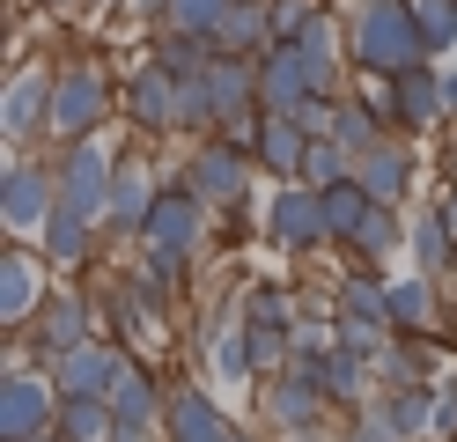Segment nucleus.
Returning a JSON list of instances; mask_svg holds the SVG:
<instances>
[{"label":"nucleus","mask_w":457,"mask_h":442,"mask_svg":"<svg viewBox=\"0 0 457 442\" xmlns=\"http://www.w3.org/2000/svg\"><path fill=\"white\" fill-rule=\"evenodd\" d=\"M347 59H354V74H406L420 67V59H436L420 45V22L406 0H347Z\"/></svg>","instance_id":"f257e3e1"},{"label":"nucleus","mask_w":457,"mask_h":442,"mask_svg":"<svg viewBox=\"0 0 457 442\" xmlns=\"http://www.w3.org/2000/svg\"><path fill=\"white\" fill-rule=\"evenodd\" d=\"M207 214H214V206L199 199V192L185 185V177H162L155 214H148V229H140V251H148L155 265H170L178 280H192L199 251H207Z\"/></svg>","instance_id":"f03ea898"},{"label":"nucleus","mask_w":457,"mask_h":442,"mask_svg":"<svg viewBox=\"0 0 457 442\" xmlns=\"http://www.w3.org/2000/svg\"><path fill=\"white\" fill-rule=\"evenodd\" d=\"M111 111H119V96H111L104 67H89V59L52 67V140H60V147L96 140V133L111 126Z\"/></svg>","instance_id":"7ed1b4c3"},{"label":"nucleus","mask_w":457,"mask_h":442,"mask_svg":"<svg viewBox=\"0 0 457 442\" xmlns=\"http://www.w3.org/2000/svg\"><path fill=\"white\" fill-rule=\"evenodd\" d=\"M178 177L214 206V214H228V206H251V177H259V155H251V147H228L221 133H199L192 163H185Z\"/></svg>","instance_id":"20e7f679"},{"label":"nucleus","mask_w":457,"mask_h":442,"mask_svg":"<svg viewBox=\"0 0 457 442\" xmlns=\"http://www.w3.org/2000/svg\"><path fill=\"white\" fill-rule=\"evenodd\" d=\"M266 244L288 251V258H318V251H332V229H325V199H318V185H273V199H266Z\"/></svg>","instance_id":"39448f33"},{"label":"nucleus","mask_w":457,"mask_h":442,"mask_svg":"<svg viewBox=\"0 0 457 442\" xmlns=\"http://www.w3.org/2000/svg\"><path fill=\"white\" fill-rule=\"evenodd\" d=\"M52 177H60V206H74V214H89V221H111V185H119V163H111L104 133L60 147Z\"/></svg>","instance_id":"423d86ee"},{"label":"nucleus","mask_w":457,"mask_h":442,"mask_svg":"<svg viewBox=\"0 0 457 442\" xmlns=\"http://www.w3.org/2000/svg\"><path fill=\"white\" fill-rule=\"evenodd\" d=\"M45 251L37 244H22V236H8V244H0V332H8V339H22V332H30V317L45 310Z\"/></svg>","instance_id":"0eeeda50"},{"label":"nucleus","mask_w":457,"mask_h":442,"mask_svg":"<svg viewBox=\"0 0 457 442\" xmlns=\"http://www.w3.org/2000/svg\"><path fill=\"white\" fill-rule=\"evenodd\" d=\"M60 428V391L45 369H8L0 376V442H37Z\"/></svg>","instance_id":"6e6552de"},{"label":"nucleus","mask_w":457,"mask_h":442,"mask_svg":"<svg viewBox=\"0 0 457 442\" xmlns=\"http://www.w3.org/2000/svg\"><path fill=\"white\" fill-rule=\"evenodd\" d=\"M119 104H126V118L140 133H185V81L178 74H162L155 59H140V67L126 74V88H119Z\"/></svg>","instance_id":"1a4fd4ad"},{"label":"nucleus","mask_w":457,"mask_h":442,"mask_svg":"<svg viewBox=\"0 0 457 442\" xmlns=\"http://www.w3.org/2000/svg\"><path fill=\"white\" fill-rule=\"evenodd\" d=\"M237 435V421L221 413V398L207 391V383L178 376L170 383V405H162V442H228Z\"/></svg>","instance_id":"9d476101"},{"label":"nucleus","mask_w":457,"mask_h":442,"mask_svg":"<svg viewBox=\"0 0 457 442\" xmlns=\"http://www.w3.org/2000/svg\"><path fill=\"white\" fill-rule=\"evenodd\" d=\"M52 206H60V177L52 170H37V163L0 170V221H8V236H37Z\"/></svg>","instance_id":"9b49d317"},{"label":"nucleus","mask_w":457,"mask_h":442,"mask_svg":"<svg viewBox=\"0 0 457 442\" xmlns=\"http://www.w3.org/2000/svg\"><path fill=\"white\" fill-rule=\"evenodd\" d=\"M104 398H111V413L119 421H133V428H162V405H170V383L140 362L133 346H119V369H111V383H104Z\"/></svg>","instance_id":"f8f14e48"},{"label":"nucleus","mask_w":457,"mask_h":442,"mask_svg":"<svg viewBox=\"0 0 457 442\" xmlns=\"http://www.w3.org/2000/svg\"><path fill=\"white\" fill-rule=\"evenodd\" d=\"M0 133L15 147L52 140V67H22L8 81V96H0Z\"/></svg>","instance_id":"ddd939ff"},{"label":"nucleus","mask_w":457,"mask_h":442,"mask_svg":"<svg viewBox=\"0 0 457 442\" xmlns=\"http://www.w3.org/2000/svg\"><path fill=\"white\" fill-rule=\"evenodd\" d=\"M354 177H361V192L377 199V206H406V199H413V177H420L413 133H391L384 147H369V155L354 163Z\"/></svg>","instance_id":"4468645a"},{"label":"nucleus","mask_w":457,"mask_h":442,"mask_svg":"<svg viewBox=\"0 0 457 442\" xmlns=\"http://www.w3.org/2000/svg\"><path fill=\"white\" fill-rule=\"evenodd\" d=\"M398 81V111H391V126L398 133H436V126H450V96H443V67L436 59H420V67H406V74H391Z\"/></svg>","instance_id":"2eb2a0df"},{"label":"nucleus","mask_w":457,"mask_h":442,"mask_svg":"<svg viewBox=\"0 0 457 442\" xmlns=\"http://www.w3.org/2000/svg\"><path fill=\"white\" fill-rule=\"evenodd\" d=\"M259 413H266L280 435H295V428H325L339 405L318 391V383H303V376H288V369H280V376H266V383H259Z\"/></svg>","instance_id":"dca6fc26"},{"label":"nucleus","mask_w":457,"mask_h":442,"mask_svg":"<svg viewBox=\"0 0 457 442\" xmlns=\"http://www.w3.org/2000/svg\"><path fill=\"white\" fill-rule=\"evenodd\" d=\"M111 369H119V339H81V346H67V354L45 362V376H52L60 398H104Z\"/></svg>","instance_id":"f3484780"},{"label":"nucleus","mask_w":457,"mask_h":442,"mask_svg":"<svg viewBox=\"0 0 457 442\" xmlns=\"http://www.w3.org/2000/svg\"><path fill=\"white\" fill-rule=\"evenodd\" d=\"M310 96H318V81H310L303 45H295V38L266 45V52H259V104H266V111H295V104H310Z\"/></svg>","instance_id":"a211bd4d"},{"label":"nucleus","mask_w":457,"mask_h":442,"mask_svg":"<svg viewBox=\"0 0 457 442\" xmlns=\"http://www.w3.org/2000/svg\"><path fill=\"white\" fill-rule=\"evenodd\" d=\"M406 236H413V214H406V206H369V221L354 229V244H339V273H347V265L384 273V265L406 251Z\"/></svg>","instance_id":"6ab92c4d"},{"label":"nucleus","mask_w":457,"mask_h":442,"mask_svg":"<svg viewBox=\"0 0 457 442\" xmlns=\"http://www.w3.org/2000/svg\"><path fill=\"white\" fill-rule=\"evenodd\" d=\"M436 391H443V383H413V391H377L361 413H369V421H377L391 442H428V435H436Z\"/></svg>","instance_id":"aec40b11"},{"label":"nucleus","mask_w":457,"mask_h":442,"mask_svg":"<svg viewBox=\"0 0 457 442\" xmlns=\"http://www.w3.org/2000/svg\"><path fill=\"white\" fill-rule=\"evenodd\" d=\"M443 317H450V295L428 280V273L391 280V332H398V339H436Z\"/></svg>","instance_id":"412c9836"},{"label":"nucleus","mask_w":457,"mask_h":442,"mask_svg":"<svg viewBox=\"0 0 457 442\" xmlns=\"http://www.w3.org/2000/svg\"><path fill=\"white\" fill-rule=\"evenodd\" d=\"M155 192H162V177H155L148 163L119 155V185H111V221H104V236H133V244H140V229H148V214H155Z\"/></svg>","instance_id":"4be33fe9"},{"label":"nucleus","mask_w":457,"mask_h":442,"mask_svg":"<svg viewBox=\"0 0 457 442\" xmlns=\"http://www.w3.org/2000/svg\"><path fill=\"white\" fill-rule=\"evenodd\" d=\"M37 251L60 265V273H74V265H89V258L104 251V221L74 214V206H52V214H45V229H37Z\"/></svg>","instance_id":"5701e85b"},{"label":"nucleus","mask_w":457,"mask_h":442,"mask_svg":"<svg viewBox=\"0 0 457 442\" xmlns=\"http://www.w3.org/2000/svg\"><path fill=\"white\" fill-rule=\"evenodd\" d=\"M303 163H310V133L295 126V111H266L259 177H273V185H303Z\"/></svg>","instance_id":"b1692460"},{"label":"nucleus","mask_w":457,"mask_h":442,"mask_svg":"<svg viewBox=\"0 0 457 442\" xmlns=\"http://www.w3.org/2000/svg\"><path fill=\"white\" fill-rule=\"evenodd\" d=\"M207 96H214V133L237 111H259V59H251V52H221L207 67Z\"/></svg>","instance_id":"393cba45"},{"label":"nucleus","mask_w":457,"mask_h":442,"mask_svg":"<svg viewBox=\"0 0 457 442\" xmlns=\"http://www.w3.org/2000/svg\"><path fill=\"white\" fill-rule=\"evenodd\" d=\"M406 251H413V273H428V280L457 273V229L443 221V206H413V236H406Z\"/></svg>","instance_id":"a878e982"},{"label":"nucleus","mask_w":457,"mask_h":442,"mask_svg":"<svg viewBox=\"0 0 457 442\" xmlns=\"http://www.w3.org/2000/svg\"><path fill=\"white\" fill-rule=\"evenodd\" d=\"M436 354L443 339H391L377 354V391H413V383H436Z\"/></svg>","instance_id":"bb28decb"},{"label":"nucleus","mask_w":457,"mask_h":442,"mask_svg":"<svg viewBox=\"0 0 457 442\" xmlns=\"http://www.w3.org/2000/svg\"><path fill=\"white\" fill-rule=\"evenodd\" d=\"M266 45H273V0H237L221 15V29H214V52H251L259 59Z\"/></svg>","instance_id":"cd10ccee"},{"label":"nucleus","mask_w":457,"mask_h":442,"mask_svg":"<svg viewBox=\"0 0 457 442\" xmlns=\"http://www.w3.org/2000/svg\"><path fill=\"white\" fill-rule=\"evenodd\" d=\"M148 59H155V67L162 74H178V81H199V74H207L214 67V45L207 38H192V29H155V45H148Z\"/></svg>","instance_id":"c85d7f7f"},{"label":"nucleus","mask_w":457,"mask_h":442,"mask_svg":"<svg viewBox=\"0 0 457 442\" xmlns=\"http://www.w3.org/2000/svg\"><path fill=\"white\" fill-rule=\"evenodd\" d=\"M244 324H266V332H295L303 324V295L280 280H244Z\"/></svg>","instance_id":"c756f323"},{"label":"nucleus","mask_w":457,"mask_h":442,"mask_svg":"<svg viewBox=\"0 0 457 442\" xmlns=\"http://www.w3.org/2000/svg\"><path fill=\"white\" fill-rule=\"evenodd\" d=\"M332 140H339V147H347V155L361 163L369 147H384V140H391V118H384L377 104H361L354 88H347V96H339V126H332Z\"/></svg>","instance_id":"7c9ffc66"},{"label":"nucleus","mask_w":457,"mask_h":442,"mask_svg":"<svg viewBox=\"0 0 457 442\" xmlns=\"http://www.w3.org/2000/svg\"><path fill=\"white\" fill-rule=\"evenodd\" d=\"M318 199H325V229H332V244H354V229L369 221V206H377V199L361 192V177H339V185H325Z\"/></svg>","instance_id":"2f4dec72"},{"label":"nucleus","mask_w":457,"mask_h":442,"mask_svg":"<svg viewBox=\"0 0 457 442\" xmlns=\"http://www.w3.org/2000/svg\"><path fill=\"white\" fill-rule=\"evenodd\" d=\"M60 435L67 442H111L119 413H111V398H60Z\"/></svg>","instance_id":"473e14b6"},{"label":"nucleus","mask_w":457,"mask_h":442,"mask_svg":"<svg viewBox=\"0 0 457 442\" xmlns=\"http://www.w3.org/2000/svg\"><path fill=\"white\" fill-rule=\"evenodd\" d=\"M406 8H413V22H420V45L428 52H457V0H406Z\"/></svg>","instance_id":"72a5a7b5"},{"label":"nucleus","mask_w":457,"mask_h":442,"mask_svg":"<svg viewBox=\"0 0 457 442\" xmlns=\"http://www.w3.org/2000/svg\"><path fill=\"white\" fill-rule=\"evenodd\" d=\"M228 8H237V0H170V15H162L155 29H192V38H207V45H214V29H221Z\"/></svg>","instance_id":"f704fd0d"},{"label":"nucleus","mask_w":457,"mask_h":442,"mask_svg":"<svg viewBox=\"0 0 457 442\" xmlns=\"http://www.w3.org/2000/svg\"><path fill=\"white\" fill-rule=\"evenodd\" d=\"M339 177H354V155L339 140H310V163H303V185H339Z\"/></svg>","instance_id":"c9c22d12"},{"label":"nucleus","mask_w":457,"mask_h":442,"mask_svg":"<svg viewBox=\"0 0 457 442\" xmlns=\"http://www.w3.org/2000/svg\"><path fill=\"white\" fill-rule=\"evenodd\" d=\"M207 362H214L221 383H251V376H259V369H251V346H244V324H237V332H221V339L207 346Z\"/></svg>","instance_id":"e433bc0d"},{"label":"nucleus","mask_w":457,"mask_h":442,"mask_svg":"<svg viewBox=\"0 0 457 442\" xmlns=\"http://www.w3.org/2000/svg\"><path fill=\"white\" fill-rule=\"evenodd\" d=\"M318 15H325V0H273V45L280 38H303Z\"/></svg>","instance_id":"4c0bfd02"},{"label":"nucleus","mask_w":457,"mask_h":442,"mask_svg":"<svg viewBox=\"0 0 457 442\" xmlns=\"http://www.w3.org/2000/svg\"><path fill=\"white\" fill-rule=\"evenodd\" d=\"M436 435H443V442H457V369L443 376V391H436Z\"/></svg>","instance_id":"58836bf2"},{"label":"nucleus","mask_w":457,"mask_h":442,"mask_svg":"<svg viewBox=\"0 0 457 442\" xmlns=\"http://www.w3.org/2000/svg\"><path fill=\"white\" fill-rule=\"evenodd\" d=\"M339 442H391V435H384L377 421H369V413H354V421H347V428H339Z\"/></svg>","instance_id":"ea45409f"},{"label":"nucleus","mask_w":457,"mask_h":442,"mask_svg":"<svg viewBox=\"0 0 457 442\" xmlns=\"http://www.w3.org/2000/svg\"><path fill=\"white\" fill-rule=\"evenodd\" d=\"M443 170H450V185H457V118L443 126Z\"/></svg>","instance_id":"a19ab883"},{"label":"nucleus","mask_w":457,"mask_h":442,"mask_svg":"<svg viewBox=\"0 0 457 442\" xmlns=\"http://www.w3.org/2000/svg\"><path fill=\"white\" fill-rule=\"evenodd\" d=\"M126 8H133L140 22H162V15H170V0H126Z\"/></svg>","instance_id":"79ce46f5"},{"label":"nucleus","mask_w":457,"mask_h":442,"mask_svg":"<svg viewBox=\"0 0 457 442\" xmlns=\"http://www.w3.org/2000/svg\"><path fill=\"white\" fill-rule=\"evenodd\" d=\"M162 428H133V421H119V435H111V442H155Z\"/></svg>","instance_id":"37998d69"},{"label":"nucleus","mask_w":457,"mask_h":442,"mask_svg":"<svg viewBox=\"0 0 457 442\" xmlns=\"http://www.w3.org/2000/svg\"><path fill=\"white\" fill-rule=\"evenodd\" d=\"M436 206H443V221L457 229V185H443V192H436Z\"/></svg>","instance_id":"c03bdc74"},{"label":"nucleus","mask_w":457,"mask_h":442,"mask_svg":"<svg viewBox=\"0 0 457 442\" xmlns=\"http://www.w3.org/2000/svg\"><path fill=\"white\" fill-rule=\"evenodd\" d=\"M30 8H45V15H67V8H89V0H30Z\"/></svg>","instance_id":"a18cd8bd"},{"label":"nucleus","mask_w":457,"mask_h":442,"mask_svg":"<svg viewBox=\"0 0 457 442\" xmlns=\"http://www.w3.org/2000/svg\"><path fill=\"white\" fill-rule=\"evenodd\" d=\"M443 96H450V118H457V67H443Z\"/></svg>","instance_id":"49530a36"},{"label":"nucleus","mask_w":457,"mask_h":442,"mask_svg":"<svg viewBox=\"0 0 457 442\" xmlns=\"http://www.w3.org/2000/svg\"><path fill=\"white\" fill-rule=\"evenodd\" d=\"M228 442H259V435H251V428H237V435H228Z\"/></svg>","instance_id":"de8ad7c7"},{"label":"nucleus","mask_w":457,"mask_h":442,"mask_svg":"<svg viewBox=\"0 0 457 442\" xmlns=\"http://www.w3.org/2000/svg\"><path fill=\"white\" fill-rule=\"evenodd\" d=\"M89 8H126V0H89Z\"/></svg>","instance_id":"09e8293b"},{"label":"nucleus","mask_w":457,"mask_h":442,"mask_svg":"<svg viewBox=\"0 0 457 442\" xmlns=\"http://www.w3.org/2000/svg\"><path fill=\"white\" fill-rule=\"evenodd\" d=\"M37 442H67V435H60V428H52V435H37Z\"/></svg>","instance_id":"8fccbe9b"}]
</instances>
